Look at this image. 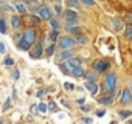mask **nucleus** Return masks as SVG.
<instances>
[{"instance_id": "obj_1", "label": "nucleus", "mask_w": 132, "mask_h": 124, "mask_svg": "<svg viewBox=\"0 0 132 124\" xmlns=\"http://www.w3.org/2000/svg\"><path fill=\"white\" fill-rule=\"evenodd\" d=\"M115 85H117V76H115L113 73H109V75L106 76V79H104L103 92H106V93H112V90L115 88Z\"/></svg>"}, {"instance_id": "obj_2", "label": "nucleus", "mask_w": 132, "mask_h": 124, "mask_svg": "<svg viewBox=\"0 0 132 124\" xmlns=\"http://www.w3.org/2000/svg\"><path fill=\"white\" fill-rule=\"evenodd\" d=\"M75 43H76V40H75V39H72V37H62V39L59 40V45H61V48H64V50L72 48Z\"/></svg>"}, {"instance_id": "obj_3", "label": "nucleus", "mask_w": 132, "mask_h": 124, "mask_svg": "<svg viewBox=\"0 0 132 124\" xmlns=\"http://www.w3.org/2000/svg\"><path fill=\"white\" fill-rule=\"evenodd\" d=\"M37 14H39L40 19H45V20H50L51 19V10L47 8V6H40L37 10Z\"/></svg>"}, {"instance_id": "obj_4", "label": "nucleus", "mask_w": 132, "mask_h": 124, "mask_svg": "<svg viewBox=\"0 0 132 124\" xmlns=\"http://www.w3.org/2000/svg\"><path fill=\"white\" fill-rule=\"evenodd\" d=\"M22 39H25L30 45H31V43H34V40H36V31H34V30H31V28H30V30H27V31L23 33Z\"/></svg>"}, {"instance_id": "obj_5", "label": "nucleus", "mask_w": 132, "mask_h": 124, "mask_svg": "<svg viewBox=\"0 0 132 124\" xmlns=\"http://www.w3.org/2000/svg\"><path fill=\"white\" fill-rule=\"evenodd\" d=\"M93 67H95L96 72H106V70L109 68V62L104 60V59H101V60H96V62H95Z\"/></svg>"}, {"instance_id": "obj_6", "label": "nucleus", "mask_w": 132, "mask_h": 124, "mask_svg": "<svg viewBox=\"0 0 132 124\" xmlns=\"http://www.w3.org/2000/svg\"><path fill=\"white\" fill-rule=\"evenodd\" d=\"M121 102L123 104H129V102H132V93H130V90H123V93H121Z\"/></svg>"}, {"instance_id": "obj_7", "label": "nucleus", "mask_w": 132, "mask_h": 124, "mask_svg": "<svg viewBox=\"0 0 132 124\" xmlns=\"http://www.w3.org/2000/svg\"><path fill=\"white\" fill-rule=\"evenodd\" d=\"M76 19H78V14L73 10L65 11V20H67V22H76Z\"/></svg>"}, {"instance_id": "obj_8", "label": "nucleus", "mask_w": 132, "mask_h": 124, "mask_svg": "<svg viewBox=\"0 0 132 124\" xmlns=\"http://www.w3.org/2000/svg\"><path fill=\"white\" fill-rule=\"evenodd\" d=\"M30 54H31V57H33V59L40 57V54H42V45H40V43H37V45L34 47V50H33Z\"/></svg>"}, {"instance_id": "obj_9", "label": "nucleus", "mask_w": 132, "mask_h": 124, "mask_svg": "<svg viewBox=\"0 0 132 124\" xmlns=\"http://www.w3.org/2000/svg\"><path fill=\"white\" fill-rule=\"evenodd\" d=\"M86 87H87V90L92 93V95H96V92H98V85L95 84V82H86Z\"/></svg>"}, {"instance_id": "obj_10", "label": "nucleus", "mask_w": 132, "mask_h": 124, "mask_svg": "<svg viewBox=\"0 0 132 124\" xmlns=\"http://www.w3.org/2000/svg\"><path fill=\"white\" fill-rule=\"evenodd\" d=\"M112 25H113V30H117V31L123 30V20L121 19H112Z\"/></svg>"}, {"instance_id": "obj_11", "label": "nucleus", "mask_w": 132, "mask_h": 124, "mask_svg": "<svg viewBox=\"0 0 132 124\" xmlns=\"http://www.w3.org/2000/svg\"><path fill=\"white\" fill-rule=\"evenodd\" d=\"M98 101H100V104H106V105H107V104H112V101H113V99H112V95H110V93H107V95H104L103 98H100Z\"/></svg>"}, {"instance_id": "obj_12", "label": "nucleus", "mask_w": 132, "mask_h": 124, "mask_svg": "<svg viewBox=\"0 0 132 124\" xmlns=\"http://www.w3.org/2000/svg\"><path fill=\"white\" fill-rule=\"evenodd\" d=\"M11 25H13V28H14V30L20 28V17H17V16H13V17H11Z\"/></svg>"}, {"instance_id": "obj_13", "label": "nucleus", "mask_w": 132, "mask_h": 124, "mask_svg": "<svg viewBox=\"0 0 132 124\" xmlns=\"http://www.w3.org/2000/svg\"><path fill=\"white\" fill-rule=\"evenodd\" d=\"M70 75H72L73 78H81V76H84V70H82L81 67H78V68H75Z\"/></svg>"}, {"instance_id": "obj_14", "label": "nucleus", "mask_w": 132, "mask_h": 124, "mask_svg": "<svg viewBox=\"0 0 132 124\" xmlns=\"http://www.w3.org/2000/svg\"><path fill=\"white\" fill-rule=\"evenodd\" d=\"M19 48H20V50H28V48H30V43H28L25 39H22V40L19 42Z\"/></svg>"}, {"instance_id": "obj_15", "label": "nucleus", "mask_w": 132, "mask_h": 124, "mask_svg": "<svg viewBox=\"0 0 132 124\" xmlns=\"http://www.w3.org/2000/svg\"><path fill=\"white\" fill-rule=\"evenodd\" d=\"M23 3H25L27 6H30V8L36 10V0H23Z\"/></svg>"}, {"instance_id": "obj_16", "label": "nucleus", "mask_w": 132, "mask_h": 124, "mask_svg": "<svg viewBox=\"0 0 132 124\" xmlns=\"http://www.w3.org/2000/svg\"><path fill=\"white\" fill-rule=\"evenodd\" d=\"M16 8H17L19 13H27V5H25V3H17Z\"/></svg>"}, {"instance_id": "obj_17", "label": "nucleus", "mask_w": 132, "mask_h": 124, "mask_svg": "<svg viewBox=\"0 0 132 124\" xmlns=\"http://www.w3.org/2000/svg\"><path fill=\"white\" fill-rule=\"evenodd\" d=\"M124 37H126V39H132V26H127V28H126Z\"/></svg>"}, {"instance_id": "obj_18", "label": "nucleus", "mask_w": 132, "mask_h": 124, "mask_svg": "<svg viewBox=\"0 0 132 124\" xmlns=\"http://www.w3.org/2000/svg\"><path fill=\"white\" fill-rule=\"evenodd\" d=\"M130 115H132L130 110H121V112H120V116H121V118H129Z\"/></svg>"}, {"instance_id": "obj_19", "label": "nucleus", "mask_w": 132, "mask_h": 124, "mask_svg": "<svg viewBox=\"0 0 132 124\" xmlns=\"http://www.w3.org/2000/svg\"><path fill=\"white\" fill-rule=\"evenodd\" d=\"M72 56V50H65L61 53V59H65V57H70Z\"/></svg>"}, {"instance_id": "obj_20", "label": "nucleus", "mask_w": 132, "mask_h": 124, "mask_svg": "<svg viewBox=\"0 0 132 124\" xmlns=\"http://www.w3.org/2000/svg\"><path fill=\"white\" fill-rule=\"evenodd\" d=\"M86 76H87V81H90V82H95L96 81V75L95 73H87Z\"/></svg>"}, {"instance_id": "obj_21", "label": "nucleus", "mask_w": 132, "mask_h": 124, "mask_svg": "<svg viewBox=\"0 0 132 124\" xmlns=\"http://www.w3.org/2000/svg\"><path fill=\"white\" fill-rule=\"evenodd\" d=\"M124 22H126L127 25H132V13H127V14H126V17H124Z\"/></svg>"}, {"instance_id": "obj_22", "label": "nucleus", "mask_w": 132, "mask_h": 124, "mask_svg": "<svg viewBox=\"0 0 132 124\" xmlns=\"http://www.w3.org/2000/svg\"><path fill=\"white\" fill-rule=\"evenodd\" d=\"M3 64H5L6 67H11V65L14 64V59H13V57H6V59H5V62H3Z\"/></svg>"}, {"instance_id": "obj_23", "label": "nucleus", "mask_w": 132, "mask_h": 124, "mask_svg": "<svg viewBox=\"0 0 132 124\" xmlns=\"http://www.w3.org/2000/svg\"><path fill=\"white\" fill-rule=\"evenodd\" d=\"M0 31H2V33H6V25H5V20H3V19L0 20Z\"/></svg>"}, {"instance_id": "obj_24", "label": "nucleus", "mask_w": 132, "mask_h": 124, "mask_svg": "<svg viewBox=\"0 0 132 124\" xmlns=\"http://www.w3.org/2000/svg\"><path fill=\"white\" fill-rule=\"evenodd\" d=\"M50 22H51L53 30H54V31H57V30H59V22H56V20H50Z\"/></svg>"}, {"instance_id": "obj_25", "label": "nucleus", "mask_w": 132, "mask_h": 124, "mask_svg": "<svg viewBox=\"0 0 132 124\" xmlns=\"http://www.w3.org/2000/svg\"><path fill=\"white\" fill-rule=\"evenodd\" d=\"M75 40H76V42H79V43H86V42H87V39H86L84 36H78Z\"/></svg>"}, {"instance_id": "obj_26", "label": "nucleus", "mask_w": 132, "mask_h": 124, "mask_svg": "<svg viewBox=\"0 0 132 124\" xmlns=\"http://www.w3.org/2000/svg\"><path fill=\"white\" fill-rule=\"evenodd\" d=\"M81 2H82L84 5H87V6H93V5H95L93 0H81Z\"/></svg>"}, {"instance_id": "obj_27", "label": "nucleus", "mask_w": 132, "mask_h": 124, "mask_svg": "<svg viewBox=\"0 0 132 124\" xmlns=\"http://www.w3.org/2000/svg\"><path fill=\"white\" fill-rule=\"evenodd\" d=\"M53 53H54V45H50V47L47 48V54H48V56H51Z\"/></svg>"}, {"instance_id": "obj_28", "label": "nucleus", "mask_w": 132, "mask_h": 124, "mask_svg": "<svg viewBox=\"0 0 132 124\" xmlns=\"http://www.w3.org/2000/svg\"><path fill=\"white\" fill-rule=\"evenodd\" d=\"M56 37H57V33H56V31H53V33L50 34V40H51V42H54V40H56Z\"/></svg>"}, {"instance_id": "obj_29", "label": "nucleus", "mask_w": 132, "mask_h": 124, "mask_svg": "<svg viewBox=\"0 0 132 124\" xmlns=\"http://www.w3.org/2000/svg\"><path fill=\"white\" fill-rule=\"evenodd\" d=\"M64 87L67 88V90H73V87H75V85H73V84H70V82H65V84H64Z\"/></svg>"}, {"instance_id": "obj_30", "label": "nucleus", "mask_w": 132, "mask_h": 124, "mask_svg": "<svg viewBox=\"0 0 132 124\" xmlns=\"http://www.w3.org/2000/svg\"><path fill=\"white\" fill-rule=\"evenodd\" d=\"M67 3H69L70 6H75V8L78 6V2H76V0H69V2H67Z\"/></svg>"}, {"instance_id": "obj_31", "label": "nucleus", "mask_w": 132, "mask_h": 124, "mask_svg": "<svg viewBox=\"0 0 132 124\" xmlns=\"http://www.w3.org/2000/svg\"><path fill=\"white\" fill-rule=\"evenodd\" d=\"M0 53L5 54L6 53V48H5V43H0Z\"/></svg>"}, {"instance_id": "obj_32", "label": "nucleus", "mask_w": 132, "mask_h": 124, "mask_svg": "<svg viewBox=\"0 0 132 124\" xmlns=\"http://www.w3.org/2000/svg\"><path fill=\"white\" fill-rule=\"evenodd\" d=\"M47 109H48V105H45V104H39V110H40V112H45Z\"/></svg>"}, {"instance_id": "obj_33", "label": "nucleus", "mask_w": 132, "mask_h": 124, "mask_svg": "<svg viewBox=\"0 0 132 124\" xmlns=\"http://www.w3.org/2000/svg\"><path fill=\"white\" fill-rule=\"evenodd\" d=\"M10 105H11V98H8V99H6V102H5V109H8Z\"/></svg>"}, {"instance_id": "obj_34", "label": "nucleus", "mask_w": 132, "mask_h": 124, "mask_svg": "<svg viewBox=\"0 0 132 124\" xmlns=\"http://www.w3.org/2000/svg\"><path fill=\"white\" fill-rule=\"evenodd\" d=\"M48 109H50V110H54V109H56L54 102H50V104H48Z\"/></svg>"}, {"instance_id": "obj_35", "label": "nucleus", "mask_w": 132, "mask_h": 124, "mask_svg": "<svg viewBox=\"0 0 132 124\" xmlns=\"http://www.w3.org/2000/svg\"><path fill=\"white\" fill-rule=\"evenodd\" d=\"M54 11H56L57 14H61V6H59V5H56V6H54Z\"/></svg>"}, {"instance_id": "obj_36", "label": "nucleus", "mask_w": 132, "mask_h": 124, "mask_svg": "<svg viewBox=\"0 0 132 124\" xmlns=\"http://www.w3.org/2000/svg\"><path fill=\"white\" fill-rule=\"evenodd\" d=\"M96 116H104V110H98L96 112Z\"/></svg>"}, {"instance_id": "obj_37", "label": "nucleus", "mask_w": 132, "mask_h": 124, "mask_svg": "<svg viewBox=\"0 0 132 124\" xmlns=\"http://www.w3.org/2000/svg\"><path fill=\"white\" fill-rule=\"evenodd\" d=\"M31 22H33V23H39V19H37V17H31Z\"/></svg>"}, {"instance_id": "obj_38", "label": "nucleus", "mask_w": 132, "mask_h": 124, "mask_svg": "<svg viewBox=\"0 0 132 124\" xmlns=\"http://www.w3.org/2000/svg\"><path fill=\"white\" fill-rule=\"evenodd\" d=\"M14 79H19V72H17V70L14 72Z\"/></svg>"}, {"instance_id": "obj_39", "label": "nucleus", "mask_w": 132, "mask_h": 124, "mask_svg": "<svg viewBox=\"0 0 132 124\" xmlns=\"http://www.w3.org/2000/svg\"><path fill=\"white\" fill-rule=\"evenodd\" d=\"M84 122H87V124H92V119H90V118H86V119H84Z\"/></svg>"}, {"instance_id": "obj_40", "label": "nucleus", "mask_w": 132, "mask_h": 124, "mask_svg": "<svg viewBox=\"0 0 132 124\" xmlns=\"http://www.w3.org/2000/svg\"><path fill=\"white\" fill-rule=\"evenodd\" d=\"M36 110H37V107H36V105H33V107H31V112H33V113H36Z\"/></svg>"}, {"instance_id": "obj_41", "label": "nucleus", "mask_w": 132, "mask_h": 124, "mask_svg": "<svg viewBox=\"0 0 132 124\" xmlns=\"http://www.w3.org/2000/svg\"><path fill=\"white\" fill-rule=\"evenodd\" d=\"M110 124H117V122H113V121H112V122H110Z\"/></svg>"}, {"instance_id": "obj_42", "label": "nucleus", "mask_w": 132, "mask_h": 124, "mask_svg": "<svg viewBox=\"0 0 132 124\" xmlns=\"http://www.w3.org/2000/svg\"><path fill=\"white\" fill-rule=\"evenodd\" d=\"M130 90H132V82H130Z\"/></svg>"}, {"instance_id": "obj_43", "label": "nucleus", "mask_w": 132, "mask_h": 124, "mask_svg": "<svg viewBox=\"0 0 132 124\" xmlns=\"http://www.w3.org/2000/svg\"><path fill=\"white\" fill-rule=\"evenodd\" d=\"M130 124H132V122H130Z\"/></svg>"}]
</instances>
